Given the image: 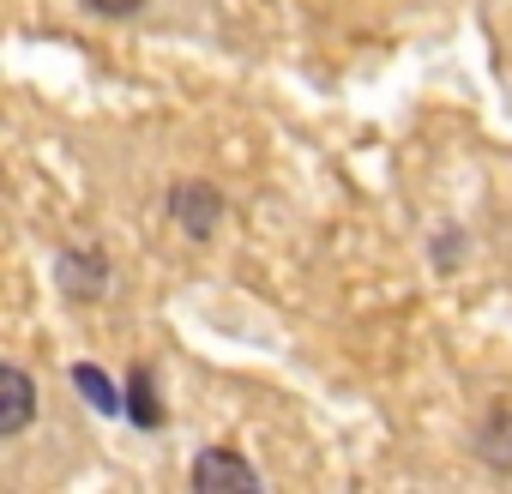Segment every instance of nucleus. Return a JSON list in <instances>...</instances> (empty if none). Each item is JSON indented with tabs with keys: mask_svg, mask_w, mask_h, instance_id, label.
I'll return each instance as SVG.
<instances>
[{
	"mask_svg": "<svg viewBox=\"0 0 512 494\" xmlns=\"http://www.w3.org/2000/svg\"><path fill=\"white\" fill-rule=\"evenodd\" d=\"M73 386H79V392H85V404H91V410H103V416L127 410V404H121V392H115V380H109L103 368H91V362H79V368H73Z\"/></svg>",
	"mask_w": 512,
	"mask_h": 494,
	"instance_id": "423d86ee",
	"label": "nucleus"
},
{
	"mask_svg": "<svg viewBox=\"0 0 512 494\" xmlns=\"http://www.w3.org/2000/svg\"><path fill=\"white\" fill-rule=\"evenodd\" d=\"M476 452H482L494 470H512V410H494V416L476 428Z\"/></svg>",
	"mask_w": 512,
	"mask_h": 494,
	"instance_id": "39448f33",
	"label": "nucleus"
},
{
	"mask_svg": "<svg viewBox=\"0 0 512 494\" xmlns=\"http://www.w3.org/2000/svg\"><path fill=\"white\" fill-rule=\"evenodd\" d=\"M127 416H133L139 428H163V404H157V386H151L145 368L127 380Z\"/></svg>",
	"mask_w": 512,
	"mask_h": 494,
	"instance_id": "0eeeda50",
	"label": "nucleus"
},
{
	"mask_svg": "<svg viewBox=\"0 0 512 494\" xmlns=\"http://www.w3.org/2000/svg\"><path fill=\"white\" fill-rule=\"evenodd\" d=\"M31 416H37V380L19 362H7V368H0V440L25 434Z\"/></svg>",
	"mask_w": 512,
	"mask_h": 494,
	"instance_id": "7ed1b4c3",
	"label": "nucleus"
},
{
	"mask_svg": "<svg viewBox=\"0 0 512 494\" xmlns=\"http://www.w3.org/2000/svg\"><path fill=\"white\" fill-rule=\"evenodd\" d=\"M103 284H109L103 254H91V247H73V254H61V290H67L73 302H97Z\"/></svg>",
	"mask_w": 512,
	"mask_h": 494,
	"instance_id": "20e7f679",
	"label": "nucleus"
},
{
	"mask_svg": "<svg viewBox=\"0 0 512 494\" xmlns=\"http://www.w3.org/2000/svg\"><path fill=\"white\" fill-rule=\"evenodd\" d=\"M169 205H175V223H181L193 241H205V235L223 223V193H217V187H205V181H175Z\"/></svg>",
	"mask_w": 512,
	"mask_h": 494,
	"instance_id": "f03ea898",
	"label": "nucleus"
},
{
	"mask_svg": "<svg viewBox=\"0 0 512 494\" xmlns=\"http://www.w3.org/2000/svg\"><path fill=\"white\" fill-rule=\"evenodd\" d=\"M85 7H97V13H109V19H127V13L145 7V0H85Z\"/></svg>",
	"mask_w": 512,
	"mask_h": 494,
	"instance_id": "6e6552de",
	"label": "nucleus"
},
{
	"mask_svg": "<svg viewBox=\"0 0 512 494\" xmlns=\"http://www.w3.org/2000/svg\"><path fill=\"white\" fill-rule=\"evenodd\" d=\"M193 488L199 494H241V488H260V470L229 446H205L193 458Z\"/></svg>",
	"mask_w": 512,
	"mask_h": 494,
	"instance_id": "f257e3e1",
	"label": "nucleus"
}]
</instances>
